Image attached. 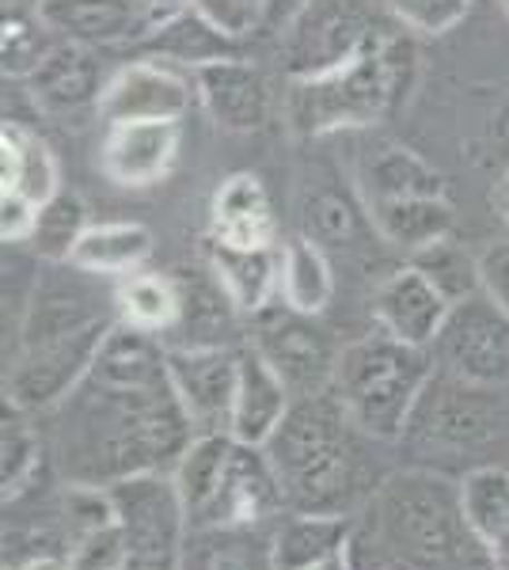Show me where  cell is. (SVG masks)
<instances>
[{
  "label": "cell",
  "mask_w": 509,
  "mask_h": 570,
  "mask_svg": "<svg viewBox=\"0 0 509 570\" xmlns=\"http://www.w3.org/2000/svg\"><path fill=\"white\" fill-rule=\"evenodd\" d=\"M42 20L65 42L141 46L168 16L153 0H42Z\"/></svg>",
  "instance_id": "obj_15"
},
{
  "label": "cell",
  "mask_w": 509,
  "mask_h": 570,
  "mask_svg": "<svg viewBox=\"0 0 509 570\" xmlns=\"http://www.w3.org/2000/svg\"><path fill=\"white\" fill-rule=\"evenodd\" d=\"M263 4L266 0H187V8L206 16L213 27H221L233 39L263 31Z\"/></svg>",
  "instance_id": "obj_39"
},
{
  "label": "cell",
  "mask_w": 509,
  "mask_h": 570,
  "mask_svg": "<svg viewBox=\"0 0 509 570\" xmlns=\"http://www.w3.org/2000/svg\"><path fill=\"white\" fill-rule=\"evenodd\" d=\"M361 202H388V198H414V195H446V179L433 164H425L407 145H381L365 156L358 171Z\"/></svg>",
  "instance_id": "obj_29"
},
{
  "label": "cell",
  "mask_w": 509,
  "mask_h": 570,
  "mask_svg": "<svg viewBox=\"0 0 509 570\" xmlns=\"http://www.w3.org/2000/svg\"><path fill=\"white\" fill-rule=\"evenodd\" d=\"M388 16L419 39H441L468 20L471 0H384Z\"/></svg>",
  "instance_id": "obj_37"
},
{
  "label": "cell",
  "mask_w": 509,
  "mask_h": 570,
  "mask_svg": "<svg viewBox=\"0 0 509 570\" xmlns=\"http://www.w3.org/2000/svg\"><path fill=\"white\" fill-rule=\"evenodd\" d=\"M414 61V46L403 35L376 31L354 58L312 77H293L285 91V118L293 134L327 137L376 126L407 99Z\"/></svg>",
  "instance_id": "obj_5"
},
{
  "label": "cell",
  "mask_w": 509,
  "mask_h": 570,
  "mask_svg": "<svg viewBox=\"0 0 509 570\" xmlns=\"http://www.w3.org/2000/svg\"><path fill=\"white\" fill-rule=\"evenodd\" d=\"M12 570H72V567H69V559H65V551H42V556L23 559V563Z\"/></svg>",
  "instance_id": "obj_43"
},
{
  "label": "cell",
  "mask_w": 509,
  "mask_h": 570,
  "mask_svg": "<svg viewBox=\"0 0 509 570\" xmlns=\"http://www.w3.org/2000/svg\"><path fill=\"white\" fill-rule=\"evenodd\" d=\"M39 220V202L20 190H0V236L4 244H27Z\"/></svg>",
  "instance_id": "obj_40"
},
{
  "label": "cell",
  "mask_w": 509,
  "mask_h": 570,
  "mask_svg": "<svg viewBox=\"0 0 509 570\" xmlns=\"http://www.w3.org/2000/svg\"><path fill=\"white\" fill-rule=\"evenodd\" d=\"M206 252L213 278L221 282V289L228 293V301L244 320L258 316L266 305L277 301V289H282V244L239 247L209 240Z\"/></svg>",
  "instance_id": "obj_20"
},
{
  "label": "cell",
  "mask_w": 509,
  "mask_h": 570,
  "mask_svg": "<svg viewBox=\"0 0 509 570\" xmlns=\"http://www.w3.org/2000/svg\"><path fill=\"white\" fill-rule=\"evenodd\" d=\"M46 419L53 464L88 487L175 472L194 441L168 376V346L126 324L107 331L88 376Z\"/></svg>",
  "instance_id": "obj_1"
},
{
  "label": "cell",
  "mask_w": 509,
  "mask_h": 570,
  "mask_svg": "<svg viewBox=\"0 0 509 570\" xmlns=\"http://www.w3.org/2000/svg\"><path fill=\"white\" fill-rule=\"evenodd\" d=\"M354 518H327V513H277L271 521L274 570H316L331 559L346 556Z\"/></svg>",
  "instance_id": "obj_23"
},
{
  "label": "cell",
  "mask_w": 509,
  "mask_h": 570,
  "mask_svg": "<svg viewBox=\"0 0 509 570\" xmlns=\"http://www.w3.org/2000/svg\"><path fill=\"white\" fill-rule=\"evenodd\" d=\"M479 271H483V293L498 308L509 312V240L490 244L479 255Z\"/></svg>",
  "instance_id": "obj_41"
},
{
  "label": "cell",
  "mask_w": 509,
  "mask_h": 570,
  "mask_svg": "<svg viewBox=\"0 0 509 570\" xmlns=\"http://www.w3.org/2000/svg\"><path fill=\"white\" fill-rule=\"evenodd\" d=\"M115 316L118 324L156 335L164 343L172 335L175 320H179V282H175V274L134 271L126 278H118Z\"/></svg>",
  "instance_id": "obj_31"
},
{
  "label": "cell",
  "mask_w": 509,
  "mask_h": 570,
  "mask_svg": "<svg viewBox=\"0 0 509 570\" xmlns=\"http://www.w3.org/2000/svg\"><path fill=\"white\" fill-rule=\"evenodd\" d=\"M438 373L487 389H509V312L483 289L457 301L430 346Z\"/></svg>",
  "instance_id": "obj_10"
},
{
  "label": "cell",
  "mask_w": 509,
  "mask_h": 570,
  "mask_svg": "<svg viewBox=\"0 0 509 570\" xmlns=\"http://www.w3.org/2000/svg\"><path fill=\"white\" fill-rule=\"evenodd\" d=\"M407 263L419 266V271L430 278L433 285L441 289V297L449 301V305H457V301L471 297V293L483 289V271H479V259L468 252L464 244H457L452 236L446 240L422 247V252L407 255Z\"/></svg>",
  "instance_id": "obj_35"
},
{
  "label": "cell",
  "mask_w": 509,
  "mask_h": 570,
  "mask_svg": "<svg viewBox=\"0 0 509 570\" xmlns=\"http://www.w3.org/2000/svg\"><path fill=\"white\" fill-rule=\"evenodd\" d=\"M350 570H490L471 537L460 483L425 468L381 480L354 518L346 544Z\"/></svg>",
  "instance_id": "obj_2"
},
{
  "label": "cell",
  "mask_w": 509,
  "mask_h": 570,
  "mask_svg": "<svg viewBox=\"0 0 509 570\" xmlns=\"http://www.w3.org/2000/svg\"><path fill=\"white\" fill-rule=\"evenodd\" d=\"M85 271L39 278L16 327V351L4 370V403L27 415H46L77 389L96 362L118 316H104L99 297L88 293Z\"/></svg>",
  "instance_id": "obj_3"
},
{
  "label": "cell",
  "mask_w": 509,
  "mask_h": 570,
  "mask_svg": "<svg viewBox=\"0 0 509 570\" xmlns=\"http://www.w3.org/2000/svg\"><path fill=\"white\" fill-rule=\"evenodd\" d=\"M365 441L373 438L354 426L335 392L293 400L277 434L263 445L282 483L285 510L358 518L381 487Z\"/></svg>",
  "instance_id": "obj_4"
},
{
  "label": "cell",
  "mask_w": 509,
  "mask_h": 570,
  "mask_svg": "<svg viewBox=\"0 0 509 570\" xmlns=\"http://www.w3.org/2000/svg\"><path fill=\"white\" fill-rule=\"evenodd\" d=\"M194 104H198L194 77L168 66V61L145 58L129 61L115 77H107L96 118L104 126L126 122V118H172V122H183V115Z\"/></svg>",
  "instance_id": "obj_14"
},
{
  "label": "cell",
  "mask_w": 509,
  "mask_h": 570,
  "mask_svg": "<svg viewBox=\"0 0 509 570\" xmlns=\"http://www.w3.org/2000/svg\"><path fill=\"white\" fill-rule=\"evenodd\" d=\"M373 20L361 0H312L297 23L282 35L285 69L293 77H312L354 53L373 39Z\"/></svg>",
  "instance_id": "obj_12"
},
{
  "label": "cell",
  "mask_w": 509,
  "mask_h": 570,
  "mask_svg": "<svg viewBox=\"0 0 509 570\" xmlns=\"http://www.w3.org/2000/svg\"><path fill=\"white\" fill-rule=\"evenodd\" d=\"M369 228L403 255H414L422 247L452 236L457 214L446 195H414V198H388L365 206Z\"/></svg>",
  "instance_id": "obj_24"
},
{
  "label": "cell",
  "mask_w": 509,
  "mask_h": 570,
  "mask_svg": "<svg viewBox=\"0 0 509 570\" xmlns=\"http://www.w3.org/2000/svg\"><path fill=\"white\" fill-rule=\"evenodd\" d=\"M502 12H506V20H509V0H502Z\"/></svg>",
  "instance_id": "obj_46"
},
{
  "label": "cell",
  "mask_w": 509,
  "mask_h": 570,
  "mask_svg": "<svg viewBox=\"0 0 509 570\" xmlns=\"http://www.w3.org/2000/svg\"><path fill=\"white\" fill-rule=\"evenodd\" d=\"M236 42L233 35H225L221 27H213L206 16H198L194 8L168 16L149 39L141 42V50L156 61H168L175 69H206L213 61L236 58Z\"/></svg>",
  "instance_id": "obj_26"
},
{
  "label": "cell",
  "mask_w": 509,
  "mask_h": 570,
  "mask_svg": "<svg viewBox=\"0 0 509 570\" xmlns=\"http://www.w3.org/2000/svg\"><path fill=\"white\" fill-rule=\"evenodd\" d=\"M509 426L506 389H487L449 373H433L403 441L419 453H471L502 438Z\"/></svg>",
  "instance_id": "obj_7"
},
{
  "label": "cell",
  "mask_w": 509,
  "mask_h": 570,
  "mask_svg": "<svg viewBox=\"0 0 509 570\" xmlns=\"http://www.w3.org/2000/svg\"><path fill=\"white\" fill-rule=\"evenodd\" d=\"M209 240L239 247L277 244V217L263 179L252 171H236L221 183L209 202Z\"/></svg>",
  "instance_id": "obj_22"
},
{
  "label": "cell",
  "mask_w": 509,
  "mask_h": 570,
  "mask_svg": "<svg viewBox=\"0 0 509 570\" xmlns=\"http://www.w3.org/2000/svg\"><path fill=\"white\" fill-rule=\"evenodd\" d=\"M72 570H123L126 563V537H123V525H107V529H96L88 537L72 540L69 551H65Z\"/></svg>",
  "instance_id": "obj_38"
},
{
  "label": "cell",
  "mask_w": 509,
  "mask_h": 570,
  "mask_svg": "<svg viewBox=\"0 0 509 570\" xmlns=\"http://www.w3.org/2000/svg\"><path fill=\"white\" fill-rule=\"evenodd\" d=\"M277 301L290 308L309 312V316H323L327 305L335 301V271L327 263V252L312 244L309 236L282 244V289Z\"/></svg>",
  "instance_id": "obj_32"
},
{
  "label": "cell",
  "mask_w": 509,
  "mask_h": 570,
  "mask_svg": "<svg viewBox=\"0 0 509 570\" xmlns=\"http://www.w3.org/2000/svg\"><path fill=\"white\" fill-rule=\"evenodd\" d=\"M433 373L438 365L425 346L400 343L388 331H376L342 346L331 392L361 434L373 441H403L407 422Z\"/></svg>",
  "instance_id": "obj_6"
},
{
  "label": "cell",
  "mask_w": 509,
  "mask_h": 570,
  "mask_svg": "<svg viewBox=\"0 0 509 570\" xmlns=\"http://www.w3.org/2000/svg\"><path fill=\"white\" fill-rule=\"evenodd\" d=\"M153 255V233L141 220H99L88 225L80 244L72 247L69 266L91 274V278H126L141 271Z\"/></svg>",
  "instance_id": "obj_28"
},
{
  "label": "cell",
  "mask_w": 509,
  "mask_h": 570,
  "mask_svg": "<svg viewBox=\"0 0 509 570\" xmlns=\"http://www.w3.org/2000/svg\"><path fill=\"white\" fill-rule=\"evenodd\" d=\"M247 346L290 384L297 400L331 392V384H335L342 346L320 324V316L290 308L285 301H274L258 316H252Z\"/></svg>",
  "instance_id": "obj_9"
},
{
  "label": "cell",
  "mask_w": 509,
  "mask_h": 570,
  "mask_svg": "<svg viewBox=\"0 0 509 570\" xmlns=\"http://www.w3.org/2000/svg\"><path fill=\"white\" fill-rule=\"evenodd\" d=\"M495 206H498V214H502V220L509 225V171H506L502 183H498V190H495Z\"/></svg>",
  "instance_id": "obj_44"
},
{
  "label": "cell",
  "mask_w": 509,
  "mask_h": 570,
  "mask_svg": "<svg viewBox=\"0 0 509 570\" xmlns=\"http://www.w3.org/2000/svg\"><path fill=\"white\" fill-rule=\"evenodd\" d=\"M0 190H20L39 206L61 190V171L50 145L20 122H4L0 130Z\"/></svg>",
  "instance_id": "obj_30"
},
{
  "label": "cell",
  "mask_w": 509,
  "mask_h": 570,
  "mask_svg": "<svg viewBox=\"0 0 509 570\" xmlns=\"http://www.w3.org/2000/svg\"><path fill=\"white\" fill-rule=\"evenodd\" d=\"M309 4H312V0H266V4H263V31H271V35L282 39V35L297 23V16Z\"/></svg>",
  "instance_id": "obj_42"
},
{
  "label": "cell",
  "mask_w": 509,
  "mask_h": 570,
  "mask_svg": "<svg viewBox=\"0 0 509 570\" xmlns=\"http://www.w3.org/2000/svg\"><path fill=\"white\" fill-rule=\"evenodd\" d=\"M183 570H274L271 525L190 529L183 544Z\"/></svg>",
  "instance_id": "obj_27"
},
{
  "label": "cell",
  "mask_w": 509,
  "mask_h": 570,
  "mask_svg": "<svg viewBox=\"0 0 509 570\" xmlns=\"http://www.w3.org/2000/svg\"><path fill=\"white\" fill-rule=\"evenodd\" d=\"M316 570H350V567H346V556H342V559H331V563H323Z\"/></svg>",
  "instance_id": "obj_45"
},
{
  "label": "cell",
  "mask_w": 509,
  "mask_h": 570,
  "mask_svg": "<svg viewBox=\"0 0 509 570\" xmlns=\"http://www.w3.org/2000/svg\"><path fill=\"white\" fill-rule=\"evenodd\" d=\"M107 491L126 537L123 570H183V544L190 525L172 472L134 475L110 483Z\"/></svg>",
  "instance_id": "obj_8"
},
{
  "label": "cell",
  "mask_w": 509,
  "mask_h": 570,
  "mask_svg": "<svg viewBox=\"0 0 509 570\" xmlns=\"http://www.w3.org/2000/svg\"><path fill=\"white\" fill-rule=\"evenodd\" d=\"M301 228L312 244L327 247H346L358 240L361 233V214L354 202L342 198L339 190H316V195L304 198L301 206Z\"/></svg>",
  "instance_id": "obj_36"
},
{
  "label": "cell",
  "mask_w": 509,
  "mask_h": 570,
  "mask_svg": "<svg viewBox=\"0 0 509 570\" xmlns=\"http://www.w3.org/2000/svg\"><path fill=\"white\" fill-rule=\"evenodd\" d=\"M46 445L42 434L31 426L27 411H16L4 403V430H0V483H4V502L20 499L31 487L35 472L42 468Z\"/></svg>",
  "instance_id": "obj_34"
},
{
  "label": "cell",
  "mask_w": 509,
  "mask_h": 570,
  "mask_svg": "<svg viewBox=\"0 0 509 570\" xmlns=\"http://www.w3.org/2000/svg\"><path fill=\"white\" fill-rule=\"evenodd\" d=\"M460 502L490 570H509V472L495 464L471 468L460 480Z\"/></svg>",
  "instance_id": "obj_25"
},
{
  "label": "cell",
  "mask_w": 509,
  "mask_h": 570,
  "mask_svg": "<svg viewBox=\"0 0 509 570\" xmlns=\"http://www.w3.org/2000/svg\"><path fill=\"white\" fill-rule=\"evenodd\" d=\"M179 282V320L164 346H239V312L213 278V271L175 274Z\"/></svg>",
  "instance_id": "obj_19"
},
{
  "label": "cell",
  "mask_w": 509,
  "mask_h": 570,
  "mask_svg": "<svg viewBox=\"0 0 509 570\" xmlns=\"http://www.w3.org/2000/svg\"><path fill=\"white\" fill-rule=\"evenodd\" d=\"M449 308L452 305L441 297L438 285L411 263H403L400 271L388 274L373 293V316H376V324H381V331L395 335L400 343L425 346V351H430L433 338H438Z\"/></svg>",
  "instance_id": "obj_17"
},
{
  "label": "cell",
  "mask_w": 509,
  "mask_h": 570,
  "mask_svg": "<svg viewBox=\"0 0 509 570\" xmlns=\"http://www.w3.org/2000/svg\"><path fill=\"white\" fill-rule=\"evenodd\" d=\"M104 88L107 77L99 69L96 53H91V46L65 39H58V46L42 58V66L27 77V91H31L39 110L58 118H77L85 110H99Z\"/></svg>",
  "instance_id": "obj_18"
},
{
  "label": "cell",
  "mask_w": 509,
  "mask_h": 570,
  "mask_svg": "<svg viewBox=\"0 0 509 570\" xmlns=\"http://www.w3.org/2000/svg\"><path fill=\"white\" fill-rule=\"evenodd\" d=\"M183 126L172 118H126L107 122L99 141V171L126 190H145L168 179L179 160Z\"/></svg>",
  "instance_id": "obj_13"
},
{
  "label": "cell",
  "mask_w": 509,
  "mask_h": 570,
  "mask_svg": "<svg viewBox=\"0 0 509 570\" xmlns=\"http://www.w3.org/2000/svg\"><path fill=\"white\" fill-rule=\"evenodd\" d=\"M293 400H297V395L290 392V384L244 343V351H239V384H236L233 426H228V434L236 441H247V445H266V441L277 434V426L285 422V415H290Z\"/></svg>",
  "instance_id": "obj_21"
},
{
  "label": "cell",
  "mask_w": 509,
  "mask_h": 570,
  "mask_svg": "<svg viewBox=\"0 0 509 570\" xmlns=\"http://www.w3.org/2000/svg\"><path fill=\"white\" fill-rule=\"evenodd\" d=\"M88 209L72 190H58L53 198H46L39 206V220L27 247L46 263H69L72 247L80 244V236L88 233Z\"/></svg>",
  "instance_id": "obj_33"
},
{
  "label": "cell",
  "mask_w": 509,
  "mask_h": 570,
  "mask_svg": "<svg viewBox=\"0 0 509 570\" xmlns=\"http://www.w3.org/2000/svg\"><path fill=\"white\" fill-rule=\"evenodd\" d=\"M198 88V107L228 134H252L266 126L274 110V91L266 72L247 58H225L190 72Z\"/></svg>",
  "instance_id": "obj_16"
},
{
  "label": "cell",
  "mask_w": 509,
  "mask_h": 570,
  "mask_svg": "<svg viewBox=\"0 0 509 570\" xmlns=\"http://www.w3.org/2000/svg\"><path fill=\"white\" fill-rule=\"evenodd\" d=\"M239 351L244 346H172L168 376L187 411L194 438L228 434L239 384Z\"/></svg>",
  "instance_id": "obj_11"
}]
</instances>
